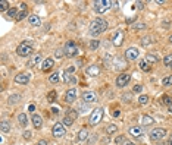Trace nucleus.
Listing matches in <instances>:
<instances>
[{
  "label": "nucleus",
  "instance_id": "052dcab7",
  "mask_svg": "<svg viewBox=\"0 0 172 145\" xmlns=\"http://www.w3.org/2000/svg\"><path fill=\"white\" fill-rule=\"evenodd\" d=\"M168 145H172V135H171V138H169V144Z\"/></svg>",
  "mask_w": 172,
  "mask_h": 145
},
{
  "label": "nucleus",
  "instance_id": "5fc2aeb1",
  "mask_svg": "<svg viewBox=\"0 0 172 145\" xmlns=\"http://www.w3.org/2000/svg\"><path fill=\"white\" fill-rule=\"evenodd\" d=\"M35 145H47V141H44V139H41V141H38Z\"/></svg>",
  "mask_w": 172,
  "mask_h": 145
},
{
  "label": "nucleus",
  "instance_id": "a18cd8bd",
  "mask_svg": "<svg viewBox=\"0 0 172 145\" xmlns=\"http://www.w3.org/2000/svg\"><path fill=\"white\" fill-rule=\"evenodd\" d=\"M25 16H27V11H25V12H19L18 16H16V21H22Z\"/></svg>",
  "mask_w": 172,
  "mask_h": 145
},
{
  "label": "nucleus",
  "instance_id": "3c124183",
  "mask_svg": "<svg viewBox=\"0 0 172 145\" xmlns=\"http://www.w3.org/2000/svg\"><path fill=\"white\" fill-rule=\"evenodd\" d=\"M24 44H27V46H31V47H34V43L31 41V40H25V41H22Z\"/></svg>",
  "mask_w": 172,
  "mask_h": 145
},
{
  "label": "nucleus",
  "instance_id": "a878e982",
  "mask_svg": "<svg viewBox=\"0 0 172 145\" xmlns=\"http://www.w3.org/2000/svg\"><path fill=\"white\" fill-rule=\"evenodd\" d=\"M59 81H60V73L59 72H55V73H52L49 76V82L50 84H57Z\"/></svg>",
  "mask_w": 172,
  "mask_h": 145
},
{
  "label": "nucleus",
  "instance_id": "f3484780",
  "mask_svg": "<svg viewBox=\"0 0 172 145\" xmlns=\"http://www.w3.org/2000/svg\"><path fill=\"white\" fill-rule=\"evenodd\" d=\"M74 70H75V68H69V69L65 70V73H63V81H65V82H72V84L76 82V79H75L74 76H71V73H72Z\"/></svg>",
  "mask_w": 172,
  "mask_h": 145
},
{
  "label": "nucleus",
  "instance_id": "c9c22d12",
  "mask_svg": "<svg viewBox=\"0 0 172 145\" xmlns=\"http://www.w3.org/2000/svg\"><path fill=\"white\" fill-rule=\"evenodd\" d=\"M16 16H18V11H16L15 8H11V9L8 11V18H15V19H16Z\"/></svg>",
  "mask_w": 172,
  "mask_h": 145
},
{
  "label": "nucleus",
  "instance_id": "8fccbe9b",
  "mask_svg": "<svg viewBox=\"0 0 172 145\" xmlns=\"http://www.w3.org/2000/svg\"><path fill=\"white\" fill-rule=\"evenodd\" d=\"M121 145H135V144H134L132 141H128V139H125V141H124Z\"/></svg>",
  "mask_w": 172,
  "mask_h": 145
},
{
  "label": "nucleus",
  "instance_id": "7c9ffc66",
  "mask_svg": "<svg viewBox=\"0 0 172 145\" xmlns=\"http://www.w3.org/2000/svg\"><path fill=\"white\" fill-rule=\"evenodd\" d=\"M66 117H69V119L75 120V119L78 117V113H76V110H74V108H68V110H66Z\"/></svg>",
  "mask_w": 172,
  "mask_h": 145
},
{
  "label": "nucleus",
  "instance_id": "0e129e2a",
  "mask_svg": "<svg viewBox=\"0 0 172 145\" xmlns=\"http://www.w3.org/2000/svg\"><path fill=\"white\" fill-rule=\"evenodd\" d=\"M169 68H171V69H172V65H171V66H169Z\"/></svg>",
  "mask_w": 172,
  "mask_h": 145
},
{
  "label": "nucleus",
  "instance_id": "49530a36",
  "mask_svg": "<svg viewBox=\"0 0 172 145\" xmlns=\"http://www.w3.org/2000/svg\"><path fill=\"white\" fill-rule=\"evenodd\" d=\"M124 141H125V138H124L122 135H119V136H116V138H115V144H116V145H118V144H122Z\"/></svg>",
  "mask_w": 172,
  "mask_h": 145
},
{
  "label": "nucleus",
  "instance_id": "6ab92c4d",
  "mask_svg": "<svg viewBox=\"0 0 172 145\" xmlns=\"http://www.w3.org/2000/svg\"><path fill=\"white\" fill-rule=\"evenodd\" d=\"M31 122H33V125H34L35 129H40V127L43 126V119H41V116H38V114H33Z\"/></svg>",
  "mask_w": 172,
  "mask_h": 145
},
{
  "label": "nucleus",
  "instance_id": "c756f323",
  "mask_svg": "<svg viewBox=\"0 0 172 145\" xmlns=\"http://www.w3.org/2000/svg\"><path fill=\"white\" fill-rule=\"evenodd\" d=\"M153 43H154V41H153V38H151L150 35L141 38V46H144V47H147V46H150V44H153Z\"/></svg>",
  "mask_w": 172,
  "mask_h": 145
},
{
  "label": "nucleus",
  "instance_id": "393cba45",
  "mask_svg": "<svg viewBox=\"0 0 172 145\" xmlns=\"http://www.w3.org/2000/svg\"><path fill=\"white\" fill-rule=\"evenodd\" d=\"M157 56L156 54H151V53H147L146 54V62L149 63V65H151V63H157Z\"/></svg>",
  "mask_w": 172,
  "mask_h": 145
},
{
  "label": "nucleus",
  "instance_id": "4d7b16f0",
  "mask_svg": "<svg viewBox=\"0 0 172 145\" xmlns=\"http://www.w3.org/2000/svg\"><path fill=\"white\" fill-rule=\"evenodd\" d=\"M137 5H138V9H143V8H144V3H143V2H138Z\"/></svg>",
  "mask_w": 172,
  "mask_h": 145
},
{
  "label": "nucleus",
  "instance_id": "6e6d98bb",
  "mask_svg": "<svg viewBox=\"0 0 172 145\" xmlns=\"http://www.w3.org/2000/svg\"><path fill=\"white\" fill-rule=\"evenodd\" d=\"M134 21H135V18H127V24H131Z\"/></svg>",
  "mask_w": 172,
  "mask_h": 145
},
{
  "label": "nucleus",
  "instance_id": "4c0bfd02",
  "mask_svg": "<svg viewBox=\"0 0 172 145\" xmlns=\"http://www.w3.org/2000/svg\"><path fill=\"white\" fill-rule=\"evenodd\" d=\"M63 56H65V50H63V49L55 50V57H56V59H62Z\"/></svg>",
  "mask_w": 172,
  "mask_h": 145
},
{
  "label": "nucleus",
  "instance_id": "39448f33",
  "mask_svg": "<svg viewBox=\"0 0 172 145\" xmlns=\"http://www.w3.org/2000/svg\"><path fill=\"white\" fill-rule=\"evenodd\" d=\"M149 136H150V139L151 141H160V139H163L165 136H166V129H163V127H156V129H151V132L149 133Z\"/></svg>",
  "mask_w": 172,
  "mask_h": 145
},
{
  "label": "nucleus",
  "instance_id": "37998d69",
  "mask_svg": "<svg viewBox=\"0 0 172 145\" xmlns=\"http://www.w3.org/2000/svg\"><path fill=\"white\" fill-rule=\"evenodd\" d=\"M106 130H108L109 135H112V133H115V132L118 130V127H116V125H109V126L106 127Z\"/></svg>",
  "mask_w": 172,
  "mask_h": 145
},
{
  "label": "nucleus",
  "instance_id": "c03bdc74",
  "mask_svg": "<svg viewBox=\"0 0 172 145\" xmlns=\"http://www.w3.org/2000/svg\"><path fill=\"white\" fill-rule=\"evenodd\" d=\"M141 91H143V85H140V84L134 85V88H132V92H135V94H140Z\"/></svg>",
  "mask_w": 172,
  "mask_h": 145
},
{
  "label": "nucleus",
  "instance_id": "4be33fe9",
  "mask_svg": "<svg viewBox=\"0 0 172 145\" xmlns=\"http://www.w3.org/2000/svg\"><path fill=\"white\" fill-rule=\"evenodd\" d=\"M87 138H88V130H87V129H81V130L76 133V141H78V142H84Z\"/></svg>",
  "mask_w": 172,
  "mask_h": 145
},
{
  "label": "nucleus",
  "instance_id": "4468645a",
  "mask_svg": "<svg viewBox=\"0 0 172 145\" xmlns=\"http://www.w3.org/2000/svg\"><path fill=\"white\" fill-rule=\"evenodd\" d=\"M128 133L131 135V136H134V138H137V139H140L141 136H143V133H144V130L140 127V126H132V127H130V130H128Z\"/></svg>",
  "mask_w": 172,
  "mask_h": 145
},
{
  "label": "nucleus",
  "instance_id": "f8f14e48",
  "mask_svg": "<svg viewBox=\"0 0 172 145\" xmlns=\"http://www.w3.org/2000/svg\"><path fill=\"white\" fill-rule=\"evenodd\" d=\"M15 82L16 84H21V85H27L30 82V75L28 73H18L15 76Z\"/></svg>",
  "mask_w": 172,
  "mask_h": 145
},
{
  "label": "nucleus",
  "instance_id": "9b49d317",
  "mask_svg": "<svg viewBox=\"0 0 172 145\" xmlns=\"http://www.w3.org/2000/svg\"><path fill=\"white\" fill-rule=\"evenodd\" d=\"M82 100H84L85 104L96 103V101H97V95H96V92H93V91H85V92H82Z\"/></svg>",
  "mask_w": 172,
  "mask_h": 145
},
{
  "label": "nucleus",
  "instance_id": "e2e57ef3",
  "mask_svg": "<svg viewBox=\"0 0 172 145\" xmlns=\"http://www.w3.org/2000/svg\"><path fill=\"white\" fill-rule=\"evenodd\" d=\"M169 111H171V114H172V106H171V107H169Z\"/></svg>",
  "mask_w": 172,
  "mask_h": 145
},
{
  "label": "nucleus",
  "instance_id": "b1692460",
  "mask_svg": "<svg viewBox=\"0 0 172 145\" xmlns=\"http://www.w3.org/2000/svg\"><path fill=\"white\" fill-rule=\"evenodd\" d=\"M138 66H140V69H141V70H144V72H150V69H151V66L146 62V59H141V60H140V63H138Z\"/></svg>",
  "mask_w": 172,
  "mask_h": 145
},
{
  "label": "nucleus",
  "instance_id": "c85d7f7f",
  "mask_svg": "<svg viewBox=\"0 0 172 145\" xmlns=\"http://www.w3.org/2000/svg\"><path fill=\"white\" fill-rule=\"evenodd\" d=\"M0 129H2V133L11 132V123H9L8 120H3V122H2V126H0Z\"/></svg>",
  "mask_w": 172,
  "mask_h": 145
},
{
  "label": "nucleus",
  "instance_id": "dca6fc26",
  "mask_svg": "<svg viewBox=\"0 0 172 145\" xmlns=\"http://www.w3.org/2000/svg\"><path fill=\"white\" fill-rule=\"evenodd\" d=\"M100 72H102V69H100L97 65H91V66L87 68V75H88V76H99Z\"/></svg>",
  "mask_w": 172,
  "mask_h": 145
},
{
  "label": "nucleus",
  "instance_id": "09e8293b",
  "mask_svg": "<svg viewBox=\"0 0 172 145\" xmlns=\"http://www.w3.org/2000/svg\"><path fill=\"white\" fill-rule=\"evenodd\" d=\"M24 138H25V139H30V138H31V132H30V130H25V132H24Z\"/></svg>",
  "mask_w": 172,
  "mask_h": 145
},
{
  "label": "nucleus",
  "instance_id": "e433bc0d",
  "mask_svg": "<svg viewBox=\"0 0 172 145\" xmlns=\"http://www.w3.org/2000/svg\"><path fill=\"white\" fill-rule=\"evenodd\" d=\"M99 46H100V41H99V40H91V41H90V44H88V47H90L91 50L99 49Z\"/></svg>",
  "mask_w": 172,
  "mask_h": 145
},
{
  "label": "nucleus",
  "instance_id": "58836bf2",
  "mask_svg": "<svg viewBox=\"0 0 172 145\" xmlns=\"http://www.w3.org/2000/svg\"><path fill=\"white\" fill-rule=\"evenodd\" d=\"M56 97H57V95H56V91H50V92L47 94V101H49V103H53V101L56 100Z\"/></svg>",
  "mask_w": 172,
  "mask_h": 145
},
{
  "label": "nucleus",
  "instance_id": "cd10ccee",
  "mask_svg": "<svg viewBox=\"0 0 172 145\" xmlns=\"http://www.w3.org/2000/svg\"><path fill=\"white\" fill-rule=\"evenodd\" d=\"M18 122H19V125L21 126H27L28 125V117H27V114H24V113H21L19 116H18Z\"/></svg>",
  "mask_w": 172,
  "mask_h": 145
},
{
  "label": "nucleus",
  "instance_id": "f03ea898",
  "mask_svg": "<svg viewBox=\"0 0 172 145\" xmlns=\"http://www.w3.org/2000/svg\"><path fill=\"white\" fill-rule=\"evenodd\" d=\"M112 5H113V3L109 2V0H96V2L93 3V8H94V11H96L97 13H105L106 11L110 9Z\"/></svg>",
  "mask_w": 172,
  "mask_h": 145
},
{
  "label": "nucleus",
  "instance_id": "de8ad7c7",
  "mask_svg": "<svg viewBox=\"0 0 172 145\" xmlns=\"http://www.w3.org/2000/svg\"><path fill=\"white\" fill-rule=\"evenodd\" d=\"M122 98H124V101H130L131 100V94H124Z\"/></svg>",
  "mask_w": 172,
  "mask_h": 145
},
{
  "label": "nucleus",
  "instance_id": "20e7f679",
  "mask_svg": "<svg viewBox=\"0 0 172 145\" xmlns=\"http://www.w3.org/2000/svg\"><path fill=\"white\" fill-rule=\"evenodd\" d=\"M63 50H65V56L66 57H75V56L79 54V49L76 47V44L74 41H66Z\"/></svg>",
  "mask_w": 172,
  "mask_h": 145
},
{
  "label": "nucleus",
  "instance_id": "680f3d73",
  "mask_svg": "<svg viewBox=\"0 0 172 145\" xmlns=\"http://www.w3.org/2000/svg\"><path fill=\"white\" fill-rule=\"evenodd\" d=\"M169 43H172V35H171V37H169Z\"/></svg>",
  "mask_w": 172,
  "mask_h": 145
},
{
  "label": "nucleus",
  "instance_id": "2f4dec72",
  "mask_svg": "<svg viewBox=\"0 0 172 145\" xmlns=\"http://www.w3.org/2000/svg\"><path fill=\"white\" fill-rule=\"evenodd\" d=\"M147 28V25L144 24V22H135L134 25H132V30L134 31H141V30H146Z\"/></svg>",
  "mask_w": 172,
  "mask_h": 145
},
{
  "label": "nucleus",
  "instance_id": "13d9d810",
  "mask_svg": "<svg viewBox=\"0 0 172 145\" xmlns=\"http://www.w3.org/2000/svg\"><path fill=\"white\" fill-rule=\"evenodd\" d=\"M52 111H53L55 114H57V113H59V108H56V107H53V108H52Z\"/></svg>",
  "mask_w": 172,
  "mask_h": 145
},
{
  "label": "nucleus",
  "instance_id": "864d4df0",
  "mask_svg": "<svg viewBox=\"0 0 172 145\" xmlns=\"http://www.w3.org/2000/svg\"><path fill=\"white\" fill-rule=\"evenodd\" d=\"M112 116H113V117H119V116H121V111H119V110H115V111L112 113Z\"/></svg>",
  "mask_w": 172,
  "mask_h": 145
},
{
  "label": "nucleus",
  "instance_id": "603ef678",
  "mask_svg": "<svg viewBox=\"0 0 172 145\" xmlns=\"http://www.w3.org/2000/svg\"><path fill=\"white\" fill-rule=\"evenodd\" d=\"M28 110H30V111H33V114H34V111H35V106H34V104H30V106H28Z\"/></svg>",
  "mask_w": 172,
  "mask_h": 145
},
{
  "label": "nucleus",
  "instance_id": "1a4fd4ad",
  "mask_svg": "<svg viewBox=\"0 0 172 145\" xmlns=\"http://www.w3.org/2000/svg\"><path fill=\"white\" fill-rule=\"evenodd\" d=\"M130 79H131V76H130L128 73H121L119 76H116V87H118V88L127 87L128 82H130Z\"/></svg>",
  "mask_w": 172,
  "mask_h": 145
},
{
  "label": "nucleus",
  "instance_id": "aec40b11",
  "mask_svg": "<svg viewBox=\"0 0 172 145\" xmlns=\"http://www.w3.org/2000/svg\"><path fill=\"white\" fill-rule=\"evenodd\" d=\"M53 63H55V62H53V59H50V57L46 59V60H43V62H41V70H44V72H46V70H50V69L53 68Z\"/></svg>",
  "mask_w": 172,
  "mask_h": 145
},
{
  "label": "nucleus",
  "instance_id": "ddd939ff",
  "mask_svg": "<svg viewBox=\"0 0 172 145\" xmlns=\"http://www.w3.org/2000/svg\"><path fill=\"white\" fill-rule=\"evenodd\" d=\"M76 100V89L75 88H69L65 94V101L66 103H74Z\"/></svg>",
  "mask_w": 172,
  "mask_h": 145
},
{
  "label": "nucleus",
  "instance_id": "a19ab883",
  "mask_svg": "<svg viewBox=\"0 0 172 145\" xmlns=\"http://www.w3.org/2000/svg\"><path fill=\"white\" fill-rule=\"evenodd\" d=\"M138 103H140L141 106L147 104V103H149V97H147V95H140V97H138Z\"/></svg>",
  "mask_w": 172,
  "mask_h": 145
},
{
  "label": "nucleus",
  "instance_id": "473e14b6",
  "mask_svg": "<svg viewBox=\"0 0 172 145\" xmlns=\"http://www.w3.org/2000/svg\"><path fill=\"white\" fill-rule=\"evenodd\" d=\"M162 104H165V106H172V97L171 95H163L162 97Z\"/></svg>",
  "mask_w": 172,
  "mask_h": 145
},
{
  "label": "nucleus",
  "instance_id": "f704fd0d",
  "mask_svg": "<svg viewBox=\"0 0 172 145\" xmlns=\"http://www.w3.org/2000/svg\"><path fill=\"white\" fill-rule=\"evenodd\" d=\"M0 11L2 12H8L9 11V3L6 2V0H2V2H0Z\"/></svg>",
  "mask_w": 172,
  "mask_h": 145
},
{
  "label": "nucleus",
  "instance_id": "9d476101",
  "mask_svg": "<svg viewBox=\"0 0 172 145\" xmlns=\"http://www.w3.org/2000/svg\"><path fill=\"white\" fill-rule=\"evenodd\" d=\"M138 54H140L138 49L130 47V49H127V51H125V59H127V62H131V60H135V59L138 57Z\"/></svg>",
  "mask_w": 172,
  "mask_h": 145
},
{
  "label": "nucleus",
  "instance_id": "79ce46f5",
  "mask_svg": "<svg viewBox=\"0 0 172 145\" xmlns=\"http://www.w3.org/2000/svg\"><path fill=\"white\" fill-rule=\"evenodd\" d=\"M62 123H63V126H65V127H69V126H72V123H74V120L65 116V119H63V122H62Z\"/></svg>",
  "mask_w": 172,
  "mask_h": 145
},
{
  "label": "nucleus",
  "instance_id": "bf43d9fd",
  "mask_svg": "<svg viewBox=\"0 0 172 145\" xmlns=\"http://www.w3.org/2000/svg\"><path fill=\"white\" fill-rule=\"evenodd\" d=\"M156 3H157V5H163L165 0H156Z\"/></svg>",
  "mask_w": 172,
  "mask_h": 145
},
{
  "label": "nucleus",
  "instance_id": "72a5a7b5",
  "mask_svg": "<svg viewBox=\"0 0 172 145\" xmlns=\"http://www.w3.org/2000/svg\"><path fill=\"white\" fill-rule=\"evenodd\" d=\"M162 85H163V87H171V85H172V75H171V76H165V78L162 79Z\"/></svg>",
  "mask_w": 172,
  "mask_h": 145
},
{
  "label": "nucleus",
  "instance_id": "0eeeda50",
  "mask_svg": "<svg viewBox=\"0 0 172 145\" xmlns=\"http://www.w3.org/2000/svg\"><path fill=\"white\" fill-rule=\"evenodd\" d=\"M65 133H66V129H65L63 123H56V125H53V127H52V135H53L55 138H62Z\"/></svg>",
  "mask_w": 172,
  "mask_h": 145
},
{
  "label": "nucleus",
  "instance_id": "5701e85b",
  "mask_svg": "<svg viewBox=\"0 0 172 145\" xmlns=\"http://www.w3.org/2000/svg\"><path fill=\"white\" fill-rule=\"evenodd\" d=\"M28 21H30V24H31L33 27H40V25H41V19H40L37 15H31V16L28 18Z\"/></svg>",
  "mask_w": 172,
  "mask_h": 145
},
{
  "label": "nucleus",
  "instance_id": "ea45409f",
  "mask_svg": "<svg viewBox=\"0 0 172 145\" xmlns=\"http://www.w3.org/2000/svg\"><path fill=\"white\" fill-rule=\"evenodd\" d=\"M163 65H166L168 68L172 65V54H168V56L163 57Z\"/></svg>",
  "mask_w": 172,
  "mask_h": 145
},
{
  "label": "nucleus",
  "instance_id": "bb28decb",
  "mask_svg": "<svg viewBox=\"0 0 172 145\" xmlns=\"http://www.w3.org/2000/svg\"><path fill=\"white\" fill-rule=\"evenodd\" d=\"M141 123H143V126H150V125H153V123H154V120H153V117H150V116L144 114V116H143V119H141Z\"/></svg>",
  "mask_w": 172,
  "mask_h": 145
},
{
  "label": "nucleus",
  "instance_id": "7ed1b4c3",
  "mask_svg": "<svg viewBox=\"0 0 172 145\" xmlns=\"http://www.w3.org/2000/svg\"><path fill=\"white\" fill-rule=\"evenodd\" d=\"M102 119H103V108H102V107H97V108H94L93 113L90 114L88 123H90L91 126H97V125L102 122Z\"/></svg>",
  "mask_w": 172,
  "mask_h": 145
},
{
  "label": "nucleus",
  "instance_id": "2eb2a0df",
  "mask_svg": "<svg viewBox=\"0 0 172 145\" xmlns=\"http://www.w3.org/2000/svg\"><path fill=\"white\" fill-rule=\"evenodd\" d=\"M115 69L116 70H124L128 65H127V59H121V57H115Z\"/></svg>",
  "mask_w": 172,
  "mask_h": 145
},
{
  "label": "nucleus",
  "instance_id": "412c9836",
  "mask_svg": "<svg viewBox=\"0 0 172 145\" xmlns=\"http://www.w3.org/2000/svg\"><path fill=\"white\" fill-rule=\"evenodd\" d=\"M21 100H22L21 94H12V95H9V98H8V104H9V106H13V104H18Z\"/></svg>",
  "mask_w": 172,
  "mask_h": 145
},
{
  "label": "nucleus",
  "instance_id": "423d86ee",
  "mask_svg": "<svg viewBox=\"0 0 172 145\" xmlns=\"http://www.w3.org/2000/svg\"><path fill=\"white\" fill-rule=\"evenodd\" d=\"M33 49L34 47H31V46H27V44H19L18 46V49H16V54L18 56H21V57H27V56H30L31 53H33Z\"/></svg>",
  "mask_w": 172,
  "mask_h": 145
},
{
  "label": "nucleus",
  "instance_id": "a211bd4d",
  "mask_svg": "<svg viewBox=\"0 0 172 145\" xmlns=\"http://www.w3.org/2000/svg\"><path fill=\"white\" fill-rule=\"evenodd\" d=\"M40 62H41V54H40V53H35L34 56H31V57H30V60H28V63H27V65H28L30 68H33V66L38 65Z\"/></svg>",
  "mask_w": 172,
  "mask_h": 145
},
{
  "label": "nucleus",
  "instance_id": "6e6552de",
  "mask_svg": "<svg viewBox=\"0 0 172 145\" xmlns=\"http://www.w3.org/2000/svg\"><path fill=\"white\" fill-rule=\"evenodd\" d=\"M112 44L116 46V47H121L124 44V32L121 30H116L112 35Z\"/></svg>",
  "mask_w": 172,
  "mask_h": 145
},
{
  "label": "nucleus",
  "instance_id": "f257e3e1",
  "mask_svg": "<svg viewBox=\"0 0 172 145\" xmlns=\"http://www.w3.org/2000/svg\"><path fill=\"white\" fill-rule=\"evenodd\" d=\"M108 27H109L108 21H105L103 18H96V19L90 24V34H91V35L103 34V32L108 30Z\"/></svg>",
  "mask_w": 172,
  "mask_h": 145
}]
</instances>
